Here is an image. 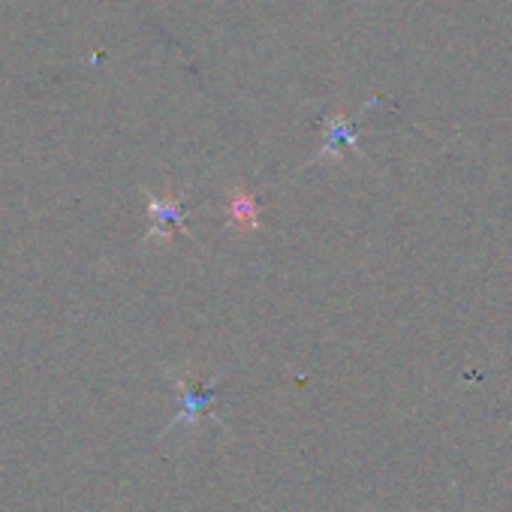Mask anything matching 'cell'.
Wrapping results in <instances>:
<instances>
[{
	"label": "cell",
	"instance_id": "3",
	"mask_svg": "<svg viewBox=\"0 0 512 512\" xmlns=\"http://www.w3.org/2000/svg\"><path fill=\"white\" fill-rule=\"evenodd\" d=\"M226 214H229V226L238 232H256L260 223V202L247 187H232L229 190V202H226Z\"/></svg>",
	"mask_w": 512,
	"mask_h": 512
},
{
	"label": "cell",
	"instance_id": "1",
	"mask_svg": "<svg viewBox=\"0 0 512 512\" xmlns=\"http://www.w3.org/2000/svg\"><path fill=\"white\" fill-rule=\"evenodd\" d=\"M145 193V202H148V214H151V223H148V232L142 238V244H169L175 232H184L193 238V232L187 229L184 223V196L166 190V193H151L148 187H142Z\"/></svg>",
	"mask_w": 512,
	"mask_h": 512
},
{
	"label": "cell",
	"instance_id": "2",
	"mask_svg": "<svg viewBox=\"0 0 512 512\" xmlns=\"http://www.w3.org/2000/svg\"><path fill=\"white\" fill-rule=\"evenodd\" d=\"M175 383H178V389H181V413H178V419L175 422H196L211 404H214V389H217V383L220 380H214L208 389H202L199 386V380L196 377H187V374H175Z\"/></svg>",
	"mask_w": 512,
	"mask_h": 512
},
{
	"label": "cell",
	"instance_id": "4",
	"mask_svg": "<svg viewBox=\"0 0 512 512\" xmlns=\"http://www.w3.org/2000/svg\"><path fill=\"white\" fill-rule=\"evenodd\" d=\"M326 145L317 151V157L311 163H323V160H338L344 154L347 145H353V121L338 115V118H326Z\"/></svg>",
	"mask_w": 512,
	"mask_h": 512
}]
</instances>
